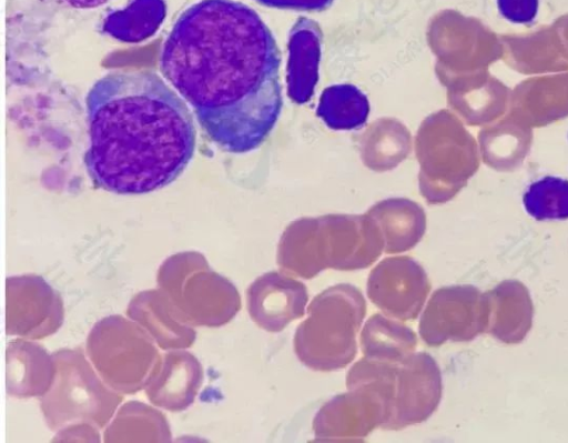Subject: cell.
Instances as JSON below:
<instances>
[{
  "instance_id": "7a4b0ae2",
  "label": "cell",
  "mask_w": 568,
  "mask_h": 443,
  "mask_svg": "<svg viewBox=\"0 0 568 443\" xmlns=\"http://www.w3.org/2000/svg\"><path fill=\"white\" fill-rule=\"evenodd\" d=\"M85 107L90 142L84 164L103 190L155 191L172 183L193 157V117L154 72L108 73L91 87Z\"/></svg>"
},
{
  "instance_id": "5bb4252c",
  "label": "cell",
  "mask_w": 568,
  "mask_h": 443,
  "mask_svg": "<svg viewBox=\"0 0 568 443\" xmlns=\"http://www.w3.org/2000/svg\"><path fill=\"white\" fill-rule=\"evenodd\" d=\"M316 114L332 130H354L366 122L369 101L354 84H334L323 90Z\"/></svg>"
},
{
  "instance_id": "5b68a950",
  "label": "cell",
  "mask_w": 568,
  "mask_h": 443,
  "mask_svg": "<svg viewBox=\"0 0 568 443\" xmlns=\"http://www.w3.org/2000/svg\"><path fill=\"white\" fill-rule=\"evenodd\" d=\"M487 328V303L471 285L445 286L430 296L420 316L418 330L429 346L447 341H469Z\"/></svg>"
},
{
  "instance_id": "4fadbf2b",
  "label": "cell",
  "mask_w": 568,
  "mask_h": 443,
  "mask_svg": "<svg viewBox=\"0 0 568 443\" xmlns=\"http://www.w3.org/2000/svg\"><path fill=\"white\" fill-rule=\"evenodd\" d=\"M165 13L164 0H131L105 17L103 31L122 42H140L154 34Z\"/></svg>"
},
{
  "instance_id": "2e32d148",
  "label": "cell",
  "mask_w": 568,
  "mask_h": 443,
  "mask_svg": "<svg viewBox=\"0 0 568 443\" xmlns=\"http://www.w3.org/2000/svg\"><path fill=\"white\" fill-rule=\"evenodd\" d=\"M526 211L536 220L568 219V180L545 177L531 183L524 198Z\"/></svg>"
},
{
  "instance_id": "7c38bea8",
  "label": "cell",
  "mask_w": 568,
  "mask_h": 443,
  "mask_svg": "<svg viewBox=\"0 0 568 443\" xmlns=\"http://www.w3.org/2000/svg\"><path fill=\"white\" fill-rule=\"evenodd\" d=\"M417 336L405 324L382 314L372 315L361 332L365 358L381 362H399L415 352Z\"/></svg>"
},
{
  "instance_id": "ac0fdd59",
  "label": "cell",
  "mask_w": 568,
  "mask_h": 443,
  "mask_svg": "<svg viewBox=\"0 0 568 443\" xmlns=\"http://www.w3.org/2000/svg\"><path fill=\"white\" fill-rule=\"evenodd\" d=\"M256 2L277 9L298 11H323L332 6L334 0H255Z\"/></svg>"
},
{
  "instance_id": "e0dca14e",
  "label": "cell",
  "mask_w": 568,
  "mask_h": 443,
  "mask_svg": "<svg viewBox=\"0 0 568 443\" xmlns=\"http://www.w3.org/2000/svg\"><path fill=\"white\" fill-rule=\"evenodd\" d=\"M500 14L508 21L518 24L530 23L535 20L539 0H497Z\"/></svg>"
},
{
  "instance_id": "d6986e66",
  "label": "cell",
  "mask_w": 568,
  "mask_h": 443,
  "mask_svg": "<svg viewBox=\"0 0 568 443\" xmlns=\"http://www.w3.org/2000/svg\"><path fill=\"white\" fill-rule=\"evenodd\" d=\"M71 7L78 9H92L104 4L108 0H64Z\"/></svg>"
},
{
  "instance_id": "52a82bcc",
  "label": "cell",
  "mask_w": 568,
  "mask_h": 443,
  "mask_svg": "<svg viewBox=\"0 0 568 443\" xmlns=\"http://www.w3.org/2000/svg\"><path fill=\"white\" fill-rule=\"evenodd\" d=\"M429 291L424 268L409 256L382 260L367 279L369 300L385 314L402 321L418 316Z\"/></svg>"
},
{
  "instance_id": "8992f818",
  "label": "cell",
  "mask_w": 568,
  "mask_h": 443,
  "mask_svg": "<svg viewBox=\"0 0 568 443\" xmlns=\"http://www.w3.org/2000/svg\"><path fill=\"white\" fill-rule=\"evenodd\" d=\"M442 397V374L427 352L393 363L392 405L385 430H400L426 421Z\"/></svg>"
},
{
  "instance_id": "8fae6325",
  "label": "cell",
  "mask_w": 568,
  "mask_h": 443,
  "mask_svg": "<svg viewBox=\"0 0 568 443\" xmlns=\"http://www.w3.org/2000/svg\"><path fill=\"white\" fill-rule=\"evenodd\" d=\"M486 330L499 340L516 343L523 340L531 324L532 305L525 286L507 281L485 293Z\"/></svg>"
},
{
  "instance_id": "3957f363",
  "label": "cell",
  "mask_w": 568,
  "mask_h": 443,
  "mask_svg": "<svg viewBox=\"0 0 568 443\" xmlns=\"http://www.w3.org/2000/svg\"><path fill=\"white\" fill-rule=\"evenodd\" d=\"M308 316L294 334V351L307 368L329 372L345 368L357 353L356 336L366 302L354 285L327 288L307 308Z\"/></svg>"
},
{
  "instance_id": "9c48e42d",
  "label": "cell",
  "mask_w": 568,
  "mask_h": 443,
  "mask_svg": "<svg viewBox=\"0 0 568 443\" xmlns=\"http://www.w3.org/2000/svg\"><path fill=\"white\" fill-rule=\"evenodd\" d=\"M316 231L317 252L324 270L353 271L372 265L384 251V240L367 225L332 221Z\"/></svg>"
},
{
  "instance_id": "ba28073f",
  "label": "cell",
  "mask_w": 568,
  "mask_h": 443,
  "mask_svg": "<svg viewBox=\"0 0 568 443\" xmlns=\"http://www.w3.org/2000/svg\"><path fill=\"white\" fill-rule=\"evenodd\" d=\"M248 310L253 320L270 332L282 331L305 314L307 289L301 281L272 271L260 276L248 290Z\"/></svg>"
},
{
  "instance_id": "9a60e30c",
  "label": "cell",
  "mask_w": 568,
  "mask_h": 443,
  "mask_svg": "<svg viewBox=\"0 0 568 443\" xmlns=\"http://www.w3.org/2000/svg\"><path fill=\"white\" fill-rule=\"evenodd\" d=\"M276 258L282 271L291 275L312 279L322 272L315 224L305 221L291 225L280 241Z\"/></svg>"
},
{
  "instance_id": "277c9868",
  "label": "cell",
  "mask_w": 568,
  "mask_h": 443,
  "mask_svg": "<svg viewBox=\"0 0 568 443\" xmlns=\"http://www.w3.org/2000/svg\"><path fill=\"white\" fill-rule=\"evenodd\" d=\"M347 392L328 400L313 420L318 441H352L367 436L388 419L384 387L372 375L352 366L346 375Z\"/></svg>"
},
{
  "instance_id": "6da1fadb",
  "label": "cell",
  "mask_w": 568,
  "mask_h": 443,
  "mask_svg": "<svg viewBox=\"0 0 568 443\" xmlns=\"http://www.w3.org/2000/svg\"><path fill=\"white\" fill-rule=\"evenodd\" d=\"M275 39L248 6L201 0L179 17L160 56L163 75L210 139L231 153L257 149L283 107Z\"/></svg>"
},
{
  "instance_id": "30bf717a",
  "label": "cell",
  "mask_w": 568,
  "mask_h": 443,
  "mask_svg": "<svg viewBox=\"0 0 568 443\" xmlns=\"http://www.w3.org/2000/svg\"><path fill=\"white\" fill-rule=\"evenodd\" d=\"M322 37L317 22L305 17H301L290 31L287 93L297 104L311 100L318 82Z\"/></svg>"
}]
</instances>
